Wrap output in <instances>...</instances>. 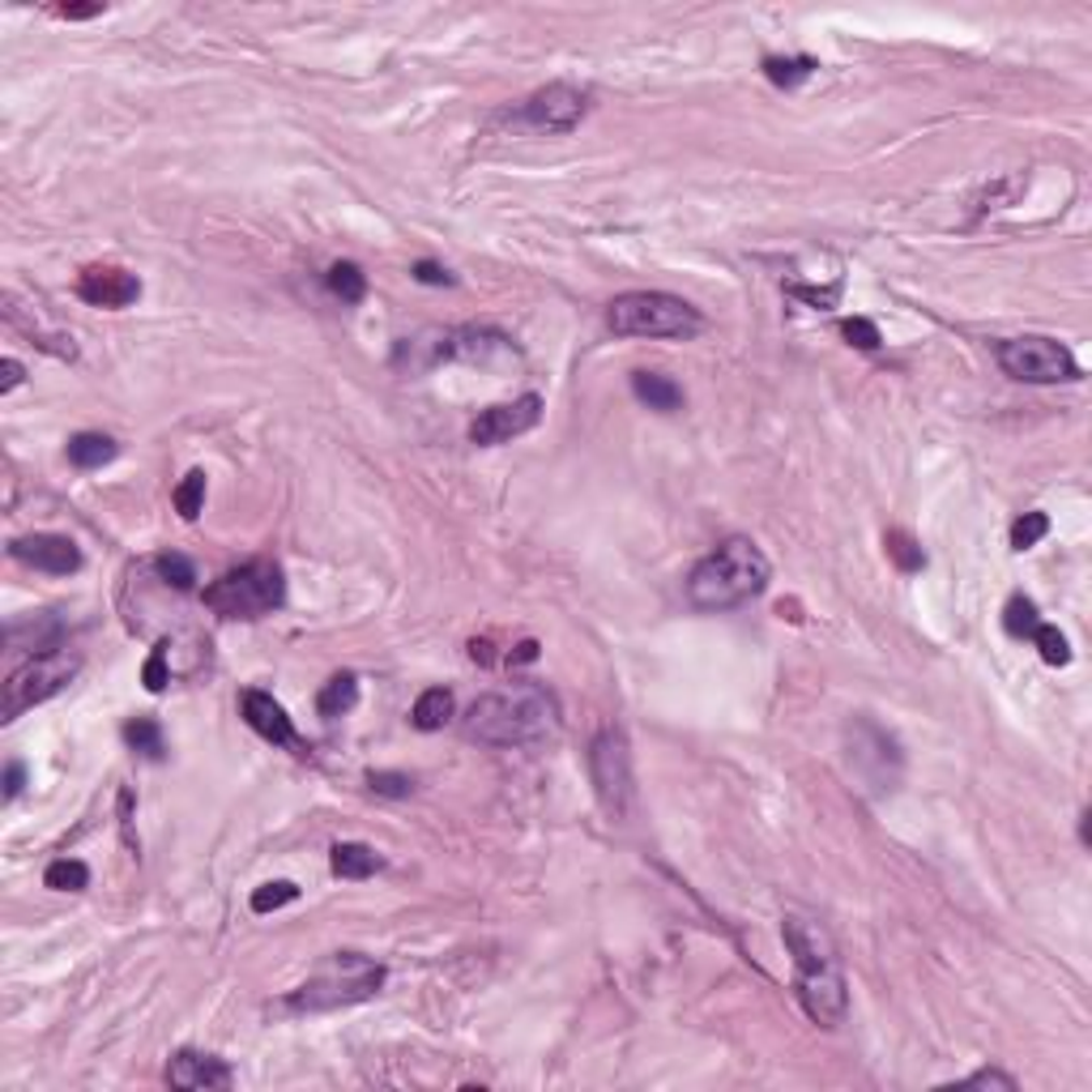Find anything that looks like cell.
<instances>
[{"label":"cell","mask_w":1092,"mask_h":1092,"mask_svg":"<svg viewBox=\"0 0 1092 1092\" xmlns=\"http://www.w3.org/2000/svg\"><path fill=\"white\" fill-rule=\"evenodd\" d=\"M781 939L794 956V985H798V1003L803 1011L820 1024V1029H837L850 1011V985L841 973V956L833 935L803 913H790L781 922Z\"/></svg>","instance_id":"1"},{"label":"cell","mask_w":1092,"mask_h":1092,"mask_svg":"<svg viewBox=\"0 0 1092 1092\" xmlns=\"http://www.w3.org/2000/svg\"><path fill=\"white\" fill-rule=\"evenodd\" d=\"M559 729V700L542 683H508L486 692L466 713V734L486 747H529Z\"/></svg>","instance_id":"2"},{"label":"cell","mask_w":1092,"mask_h":1092,"mask_svg":"<svg viewBox=\"0 0 1092 1092\" xmlns=\"http://www.w3.org/2000/svg\"><path fill=\"white\" fill-rule=\"evenodd\" d=\"M768 559L751 538H729L705 555L687 577V598L696 610H734L768 590Z\"/></svg>","instance_id":"3"},{"label":"cell","mask_w":1092,"mask_h":1092,"mask_svg":"<svg viewBox=\"0 0 1092 1092\" xmlns=\"http://www.w3.org/2000/svg\"><path fill=\"white\" fill-rule=\"evenodd\" d=\"M384 985V965L367 961L364 952H334L321 969L312 973L299 990L286 994V1011L295 1016H312V1011H338V1007H355L367 1003L371 994H380Z\"/></svg>","instance_id":"4"},{"label":"cell","mask_w":1092,"mask_h":1092,"mask_svg":"<svg viewBox=\"0 0 1092 1092\" xmlns=\"http://www.w3.org/2000/svg\"><path fill=\"white\" fill-rule=\"evenodd\" d=\"M607 325L619 338H670V342H692L705 329V316L666 290H627L610 303Z\"/></svg>","instance_id":"5"},{"label":"cell","mask_w":1092,"mask_h":1092,"mask_svg":"<svg viewBox=\"0 0 1092 1092\" xmlns=\"http://www.w3.org/2000/svg\"><path fill=\"white\" fill-rule=\"evenodd\" d=\"M286 602V577L273 559H252L205 585V607L223 619H260Z\"/></svg>","instance_id":"6"},{"label":"cell","mask_w":1092,"mask_h":1092,"mask_svg":"<svg viewBox=\"0 0 1092 1092\" xmlns=\"http://www.w3.org/2000/svg\"><path fill=\"white\" fill-rule=\"evenodd\" d=\"M77 666L82 662L69 649H47V653H34L26 666H17L9 675V683H4V705H0L4 722L22 718L26 709H34V705H43L52 696H60L69 687V679L77 675Z\"/></svg>","instance_id":"7"},{"label":"cell","mask_w":1092,"mask_h":1092,"mask_svg":"<svg viewBox=\"0 0 1092 1092\" xmlns=\"http://www.w3.org/2000/svg\"><path fill=\"white\" fill-rule=\"evenodd\" d=\"M998 367L1011 375V380H1024V384H1072L1080 380V364L1072 359V351L1054 338H1011L998 346Z\"/></svg>","instance_id":"8"},{"label":"cell","mask_w":1092,"mask_h":1092,"mask_svg":"<svg viewBox=\"0 0 1092 1092\" xmlns=\"http://www.w3.org/2000/svg\"><path fill=\"white\" fill-rule=\"evenodd\" d=\"M590 772H594L602 811H607L610 820H627L632 798H636V777H632V751H627L623 729L607 726L594 738V747H590Z\"/></svg>","instance_id":"9"},{"label":"cell","mask_w":1092,"mask_h":1092,"mask_svg":"<svg viewBox=\"0 0 1092 1092\" xmlns=\"http://www.w3.org/2000/svg\"><path fill=\"white\" fill-rule=\"evenodd\" d=\"M585 112H590V95H585V90H577V86H568V82H551V86L534 90V95L516 108L512 120L521 124V128H529V132L564 137V132H572L577 124L585 120Z\"/></svg>","instance_id":"10"},{"label":"cell","mask_w":1092,"mask_h":1092,"mask_svg":"<svg viewBox=\"0 0 1092 1092\" xmlns=\"http://www.w3.org/2000/svg\"><path fill=\"white\" fill-rule=\"evenodd\" d=\"M542 419V397L538 393H525L516 401H504V406H486L483 414L470 423V440L474 444H508L525 431H534Z\"/></svg>","instance_id":"11"},{"label":"cell","mask_w":1092,"mask_h":1092,"mask_svg":"<svg viewBox=\"0 0 1092 1092\" xmlns=\"http://www.w3.org/2000/svg\"><path fill=\"white\" fill-rule=\"evenodd\" d=\"M9 555L26 568H39V572H52V577H69L82 568V551L73 538L65 534H30V538H17L9 547Z\"/></svg>","instance_id":"12"},{"label":"cell","mask_w":1092,"mask_h":1092,"mask_svg":"<svg viewBox=\"0 0 1092 1092\" xmlns=\"http://www.w3.org/2000/svg\"><path fill=\"white\" fill-rule=\"evenodd\" d=\"M77 295L90 308H128L141 299V278L120 265H90L77 273Z\"/></svg>","instance_id":"13"},{"label":"cell","mask_w":1092,"mask_h":1092,"mask_svg":"<svg viewBox=\"0 0 1092 1092\" xmlns=\"http://www.w3.org/2000/svg\"><path fill=\"white\" fill-rule=\"evenodd\" d=\"M870 742H875V747H866V742H862V734L850 726L853 772H857V777H866V772H870V785L892 790V785H896V777H900V747H896V738H892V734H883L879 726L870 729Z\"/></svg>","instance_id":"14"},{"label":"cell","mask_w":1092,"mask_h":1092,"mask_svg":"<svg viewBox=\"0 0 1092 1092\" xmlns=\"http://www.w3.org/2000/svg\"><path fill=\"white\" fill-rule=\"evenodd\" d=\"M243 722L256 729L265 742H273V747H290L295 755H308V742L295 734V722L286 718V709L269 696V692H243Z\"/></svg>","instance_id":"15"},{"label":"cell","mask_w":1092,"mask_h":1092,"mask_svg":"<svg viewBox=\"0 0 1092 1092\" xmlns=\"http://www.w3.org/2000/svg\"><path fill=\"white\" fill-rule=\"evenodd\" d=\"M167 1084L171 1089H231L236 1084V1072L218 1059V1054H201V1050H180L171 1063H167Z\"/></svg>","instance_id":"16"},{"label":"cell","mask_w":1092,"mask_h":1092,"mask_svg":"<svg viewBox=\"0 0 1092 1092\" xmlns=\"http://www.w3.org/2000/svg\"><path fill=\"white\" fill-rule=\"evenodd\" d=\"M632 393L649 406V410H662V414H675L683 410V388L662 375V371H632Z\"/></svg>","instance_id":"17"},{"label":"cell","mask_w":1092,"mask_h":1092,"mask_svg":"<svg viewBox=\"0 0 1092 1092\" xmlns=\"http://www.w3.org/2000/svg\"><path fill=\"white\" fill-rule=\"evenodd\" d=\"M116 453H120V444L103 431H77L69 440V462L77 470H103L108 462H116Z\"/></svg>","instance_id":"18"},{"label":"cell","mask_w":1092,"mask_h":1092,"mask_svg":"<svg viewBox=\"0 0 1092 1092\" xmlns=\"http://www.w3.org/2000/svg\"><path fill=\"white\" fill-rule=\"evenodd\" d=\"M359 705V675H351V670H342V675H334L325 687H321V696H316V713L321 718H346L351 709Z\"/></svg>","instance_id":"19"},{"label":"cell","mask_w":1092,"mask_h":1092,"mask_svg":"<svg viewBox=\"0 0 1092 1092\" xmlns=\"http://www.w3.org/2000/svg\"><path fill=\"white\" fill-rule=\"evenodd\" d=\"M329 866H334V875H338V879H367V875H375V870L384 866V857L371 850V846L342 841V846H334Z\"/></svg>","instance_id":"20"},{"label":"cell","mask_w":1092,"mask_h":1092,"mask_svg":"<svg viewBox=\"0 0 1092 1092\" xmlns=\"http://www.w3.org/2000/svg\"><path fill=\"white\" fill-rule=\"evenodd\" d=\"M449 718H453V692L449 687H431V692H423L419 700H414V709H410V722L414 729H444L449 726Z\"/></svg>","instance_id":"21"},{"label":"cell","mask_w":1092,"mask_h":1092,"mask_svg":"<svg viewBox=\"0 0 1092 1092\" xmlns=\"http://www.w3.org/2000/svg\"><path fill=\"white\" fill-rule=\"evenodd\" d=\"M816 69H820V60H811V56H768V60H764V77H768L772 86H781V90L803 86Z\"/></svg>","instance_id":"22"},{"label":"cell","mask_w":1092,"mask_h":1092,"mask_svg":"<svg viewBox=\"0 0 1092 1092\" xmlns=\"http://www.w3.org/2000/svg\"><path fill=\"white\" fill-rule=\"evenodd\" d=\"M124 742L137 751V755H145V760H162L167 755V742H162V726L154 722V718H132L128 726H124Z\"/></svg>","instance_id":"23"},{"label":"cell","mask_w":1092,"mask_h":1092,"mask_svg":"<svg viewBox=\"0 0 1092 1092\" xmlns=\"http://www.w3.org/2000/svg\"><path fill=\"white\" fill-rule=\"evenodd\" d=\"M329 290L342 299V303H364L367 299V273L355 265V260H338L334 269H329Z\"/></svg>","instance_id":"24"},{"label":"cell","mask_w":1092,"mask_h":1092,"mask_svg":"<svg viewBox=\"0 0 1092 1092\" xmlns=\"http://www.w3.org/2000/svg\"><path fill=\"white\" fill-rule=\"evenodd\" d=\"M43 883H47L52 892H82V888H90V866L77 862V857H56V862L43 870Z\"/></svg>","instance_id":"25"},{"label":"cell","mask_w":1092,"mask_h":1092,"mask_svg":"<svg viewBox=\"0 0 1092 1092\" xmlns=\"http://www.w3.org/2000/svg\"><path fill=\"white\" fill-rule=\"evenodd\" d=\"M154 572H158L171 590H180V594H193V590H197V568H193V559H184V555H175V551H162V555L154 559Z\"/></svg>","instance_id":"26"},{"label":"cell","mask_w":1092,"mask_h":1092,"mask_svg":"<svg viewBox=\"0 0 1092 1092\" xmlns=\"http://www.w3.org/2000/svg\"><path fill=\"white\" fill-rule=\"evenodd\" d=\"M1003 627H1007V636H1016V640L1033 636V632L1041 627V619H1037V607H1033V598H1024V594H1011V598H1007V607H1003Z\"/></svg>","instance_id":"27"},{"label":"cell","mask_w":1092,"mask_h":1092,"mask_svg":"<svg viewBox=\"0 0 1092 1092\" xmlns=\"http://www.w3.org/2000/svg\"><path fill=\"white\" fill-rule=\"evenodd\" d=\"M883 547H888V555H892V564H896L900 572H922V568H926V551H922L905 529H888Z\"/></svg>","instance_id":"28"},{"label":"cell","mask_w":1092,"mask_h":1092,"mask_svg":"<svg viewBox=\"0 0 1092 1092\" xmlns=\"http://www.w3.org/2000/svg\"><path fill=\"white\" fill-rule=\"evenodd\" d=\"M201 504H205V470H188L184 483L175 486V512L184 521H197Z\"/></svg>","instance_id":"29"},{"label":"cell","mask_w":1092,"mask_h":1092,"mask_svg":"<svg viewBox=\"0 0 1092 1092\" xmlns=\"http://www.w3.org/2000/svg\"><path fill=\"white\" fill-rule=\"evenodd\" d=\"M290 900H299V888L290 879H273V883H260L252 892V913H273L282 905H290Z\"/></svg>","instance_id":"30"},{"label":"cell","mask_w":1092,"mask_h":1092,"mask_svg":"<svg viewBox=\"0 0 1092 1092\" xmlns=\"http://www.w3.org/2000/svg\"><path fill=\"white\" fill-rule=\"evenodd\" d=\"M1033 640H1037V649H1041V662H1046V666H1067V662H1072V644H1067V636H1063L1059 627L1041 623V627L1033 632Z\"/></svg>","instance_id":"31"},{"label":"cell","mask_w":1092,"mask_h":1092,"mask_svg":"<svg viewBox=\"0 0 1092 1092\" xmlns=\"http://www.w3.org/2000/svg\"><path fill=\"white\" fill-rule=\"evenodd\" d=\"M1046 534H1050V516H1046V512H1024V516L1011 525V547H1016V551H1029V547H1037Z\"/></svg>","instance_id":"32"},{"label":"cell","mask_w":1092,"mask_h":1092,"mask_svg":"<svg viewBox=\"0 0 1092 1092\" xmlns=\"http://www.w3.org/2000/svg\"><path fill=\"white\" fill-rule=\"evenodd\" d=\"M841 334L850 338V346H857V351H879V346H883L879 329H875L870 321H862V316H850V321H841Z\"/></svg>","instance_id":"33"},{"label":"cell","mask_w":1092,"mask_h":1092,"mask_svg":"<svg viewBox=\"0 0 1092 1092\" xmlns=\"http://www.w3.org/2000/svg\"><path fill=\"white\" fill-rule=\"evenodd\" d=\"M141 683L150 692H162L171 683V670H167V644H154V653L145 657V670H141Z\"/></svg>","instance_id":"34"},{"label":"cell","mask_w":1092,"mask_h":1092,"mask_svg":"<svg viewBox=\"0 0 1092 1092\" xmlns=\"http://www.w3.org/2000/svg\"><path fill=\"white\" fill-rule=\"evenodd\" d=\"M367 785H371L380 798H406V794L414 790V781H410L406 772H371Z\"/></svg>","instance_id":"35"},{"label":"cell","mask_w":1092,"mask_h":1092,"mask_svg":"<svg viewBox=\"0 0 1092 1092\" xmlns=\"http://www.w3.org/2000/svg\"><path fill=\"white\" fill-rule=\"evenodd\" d=\"M961 1089H1003V1092H1016V1080L1007 1076V1072H977L969 1080H961Z\"/></svg>","instance_id":"36"},{"label":"cell","mask_w":1092,"mask_h":1092,"mask_svg":"<svg viewBox=\"0 0 1092 1092\" xmlns=\"http://www.w3.org/2000/svg\"><path fill=\"white\" fill-rule=\"evenodd\" d=\"M790 295H798V299H807L811 308H833L837 303V295H841V286H828V290H820V286H790Z\"/></svg>","instance_id":"37"},{"label":"cell","mask_w":1092,"mask_h":1092,"mask_svg":"<svg viewBox=\"0 0 1092 1092\" xmlns=\"http://www.w3.org/2000/svg\"><path fill=\"white\" fill-rule=\"evenodd\" d=\"M414 278H419L423 286H453V273H449L444 265H436V260H419V265H414Z\"/></svg>","instance_id":"38"},{"label":"cell","mask_w":1092,"mask_h":1092,"mask_svg":"<svg viewBox=\"0 0 1092 1092\" xmlns=\"http://www.w3.org/2000/svg\"><path fill=\"white\" fill-rule=\"evenodd\" d=\"M22 785H26V764L13 760V764L4 768V803H13V798L22 794Z\"/></svg>","instance_id":"39"},{"label":"cell","mask_w":1092,"mask_h":1092,"mask_svg":"<svg viewBox=\"0 0 1092 1092\" xmlns=\"http://www.w3.org/2000/svg\"><path fill=\"white\" fill-rule=\"evenodd\" d=\"M22 380H26V367L17 364V359H4V364H0V393H13Z\"/></svg>","instance_id":"40"},{"label":"cell","mask_w":1092,"mask_h":1092,"mask_svg":"<svg viewBox=\"0 0 1092 1092\" xmlns=\"http://www.w3.org/2000/svg\"><path fill=\"white\" fill-rule=\"evenodd\" d=\"M103 4H60L56 17H69V22H86V17H99Z\"/></svg>","instance_id":"41"},{"label":"cell","mask_w":1092,"mask_h":1092,"mask_svg":"<svg viewBox=\"0 0 1092 1092\" xmlns=\"http://www.w3.org/2000/svg\"><path fill=\"white\" fill-rule=\"evenodd\" d=\"M538 662V640H521L512 653H508V666H529Z\"/></svg>","instance_id":"42"}]
</instances>
